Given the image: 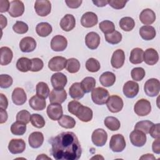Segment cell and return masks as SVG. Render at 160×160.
I'll return each instance as SVG.
<instances>
[{
    "label": "cell",
    "instance_id": "6da1fadb",
    "mask_svg": "<svg viewBox=\"0 0 160 160\" xmlns=\"http://www.w3.org/2000/svg\"><path fill=\"white\" fill-rule=\"evenodd\" d=\"M51 154L57 160H78L82 154L81 144L76 135L63 132L51 139Z\"/></svg>",
    "mask_w": 160,
    "mask_h": 160
},
{
    "label": "cell",
    "instance_id": "7a4b0ae2",
    "mask_svg": "<svg viewBox=\"0 0 160 160\" xmlns=\"http://www.w3.org/2000/svg\"><path fill=\"white\" fill-rule=\"evenodd\" d=\"M109 96L108 91L101 87L94 88L91 91V99L93 102L98 105L106 104Z\"/></svg>",
    "mask_w": 160,
    "mask_h": 160
},
{
    "label": "cell",
    "instance_id": "3957f363",
    "mask_svg": "<svg viewBox=\"0 0 160 160\" xmlns=\"http://www.w3.org/2000/svg\"><path fill=\"white\" fill-rule=\"evenodd\" d=\"M126 145L125 139L122 134H116L111 136L109 141V148L113 152H122L125 149Z\"/></svg>",
    "mask_w": 160,
    "mask_h": 160
},
{
    "label": "cell",
    "instance_id": "277c9868",
    "mask_svg": "<svg viewBox=\"0 0 160 160\" xmlns=\"http://www.w3.org/2000/svg\"><path fill=\"white\" fill-rule=\"evenodd\" d=\"M144 90L146 94L149 97H155L158 95L160 90V82L158 79L151 78L144 84Z\"/></svg>",
    "mask_w": 160,
    "mask_h": 160
},
{
    "label": "cell",
    "instance_id": "5b68a950",
    "mask_svg": "<svg viewBox=\"0 0 160 160\" xmlns=\"http://www.w3.org/2000/svg\"><path fill=\"white\" fill-rule=\"evenodd\" d=\"M134 111L135 113L139 116H147L151 111V103L146 99H141L134 104Z\"/></svg>",
    "mask_w": 160,
    "mask_h": 160
},
{
    "label": "cell",
    "instance_id": "8992f818",
    "mask_svg": "<svg viewBox=\"0 0 160 160\" xmlns=\"http://www.w3.org/2000/svg\"><path fill=\"white\" fill-rule=\"evenodd\" d=\"M107 107L109 111L112 113H116L121 111L123 108V101L122 98L117 95L110 96L106 102Z\"/></svg>",
    "mask_w": 160,
    "mask_h": 160
},
{
    "label": "cell",
    "instance_id": "52a82bcc",
    "mask_svg": "<svg viewBox=\"0 0 160 160\" xmlns=\"http://www.w3.org/2000/svg\"><path fill=\"white\" fill-rule=\"evenodd\" d=\"M108 139V134L105 130L101 128L95 129L91 135V140L93 144L98 147L105 145Z\"/></svg>",
    "mask_w": 160,
    "mask_h": 160
},
{
    "label": "cell",
    "instance_id": "ba28073f",
    "mask_svg": "<svg viewBox=\"0 0 160 160\" xmlns=\"http://www.w3.org/2000/svg\"><path fill=\"white\" fill-rule=\"evenodd\" d=\"M34 9L38 15L46 16L51 12V4L48 0H38L35 2Z\"/></svg>",
    "mask_w": 160,
    "mask_h": 160
},
{
    "label": "cell",
    "instance_id": "9c48e42d",
    "mask_svg": "<svg viewBox=\"0 0 160 160\" xmlns=\"http://www.w3.org/2000/svg\"><path fill=\"white\" fill-rule=\"evenodd\" d=\"M62 108L60 104L51 103L47 108V114L52 121H58L62 116Z\"/></svg>",
    "mask_w": 160,
    "mask_h": 160
},
{
    "label": "cell",
    "instance_id": "30bf717a",
    "mask_svg": "<svg viewBox=\"0 0 160 160\" xmlns=\"http://www.w3.org/2000/svg\"><path fill=\"white\" fill-rule=\"evenodd\" d=\"M129 139L132 144L136 147H142L146 142V134L138 129H134L131 132Z\"/></svg>",
    "mask_w": 160,
    "mask_h": 160
},
{
    "label": "cell",
    "instance_id": "8fae6325",
    "mask_svg": "<svg viewBox=\"0 0 160 160\" xmlns=\"http://www.w3.org/2000/svg\"><path fill=\"white\" fill-rule=\"evenodd\" d=\"M74 115L81 121L87 122L92 120L93 113L91 108L88 106H84L81 104Z\"/></svg>",
    "mask_w": 160,
    "mask_h": 160
},
{
    "label": "cell",
    "instance_id": "7c38bea8",
    "mask_svg": "<svg viewBox=\"0 0 160 160\" xmlns=\"http://www.w3.org/2000/svg\"><path fill=\"white\" fill-rule=\"evenodd\" d=\"M67 59L62 56H54L48 62V68L52 71H61L66 68Z\"/></svg>",
    "mask_w": 160,
    "mask_h": 160
},
{
    "label": "cell",
    "instance_id": "4fadbf2b",
    "mask_svg": "<svg viewBox=\"0 0 160 160\" xmlns=\"http://www.w3.org/2000/svg\"><path fill=\"white\" fill-rule=\"evenodd\" d=\"M68 46V41L65 37L61 35L54 36L51 41V48L54 51H63Z\"/></svg>",
    "mask_w": 160,
    "mask_h": 160
},
{
    "label": "cell",
    "instance_id": "5bb4252c",
    "mask_svg": "<svg viewBox=\"0 0 160 160\" xmlns=\"http://www.w3.org/2000/svg\"><path fill=\"white\" fill-rule=\"evenodd\" d=\"M139 84L133 81H127L123 86L122 91L124 96L128 98H134L139 92Z\"/></svg>",
    "mask_w": 160,
    "mask_h": 160
},
{
    "label": "cell",
    "instance_id": "9a60e30c",
    "mask_svg": "<svg viewBox=\"0 0 160 160\" xmlns=\"http://www.w3.org/2000/svg\"><path fill=\"white\" fill-rule=\"evenodd\" d=\"M24 11V5L22 1L19 0H14L10 2V7L8 12L11 17H19L22 15Z\"/></svg>",
    "mask_w": 160,
    "mask_h": 160
},
{
    "label": "cell",
    "instance_id": "2e32d148",
    "mask_svg": "<svg viewBox=\"0 0 160 160\" xmlns=\"http://www.w3.org/2000/svg\"><path fill=\"white\" fill-rule=\"evenodd\" d=\"M67 77L61 72H56L51 78V84L54 89H62L67 84Z\"/></svg>",
    "mask_w": 160,
    "mask_h": 160
},
{
    "label": "cell",
    "instance_id": "e0dca14e",
    "mask_svg": "<svg viewBox=\"0 0 160 160\" xmlns=\"http://www.w3.org/2000/svg\"><path fill=\"white\" fill-rule=\"evenodd\" d=\"M25 148L26 143L22 139H12L8 144V149L13 154L22 153L25 150Z\"/></svg>",
    "mask_w": 160,
    "mask_h": 160
},
{
    "label": "cell",
    "instance_id": "ac0fdd59",
    "mask_svg": "<svg viewBox=\"0 0 160 160\" xmlns=\"http://www.w3.org/2000/svg\"><path fill=\"white\" fill-rule=\"evenodd\" d=\"M67 98V92L66 91L62 89H53L49 95V99L51 103H57L61 104L65 101Z\"/></svg>",
    "mask_w": 160,
    "mask_h": 160
},
{
    "label": "cell",
    "instance_id": "d6986e66",
    "mask_svg": "<svg viewBox=\"0 0 160 160\" xmlns=\"http://www.w3.org/2000/svg\"><path fill=\"white\" fill-rule=\"evenodd\" d=\"M98 22L97 15L93 12H86L81 17V23L84 28H92Z\"/></svg>",
    "mask_w": 160,
    "mask_h": 160
},
{
    "label": "cell",
    "instance_id": "ffe728a7",
    "mask_svg": "<svg viewBox=\"0 0 160 160\" xmlns=\"http://www.w3.org/2000/svg\"><path fill=\"white\" fill-rule=\"evenodd\" d=\"M36 48V40L29 36L23 38L19 42V48L23 52H30L33 51Z\"/></svg>",
    "mask_w": 160,
    "mask_h": 160
},
{
    "label": "cell",
    "instance_id": "44dd1931",
    "mask_svg": "<svg viewBox=\"0 0 160 160\" xmlns=\"http://www.w3.org/2000/svg\"><path fill=\"white\" fill-rule=\"evenodd\" d=\"M27 100V96L24 90L21 88H16L12 93V101L15 105L21 106Z\"/></svg>",
    "mask_w": 160,
    "mask_h": 160
},
{
    "label": "cell",
    "instance_id": "7402d4cb",
    "mask_svg": "<svg viewBox=\"0 0 160 160\" xmlns=\"http://www.w3.org/2000/svg\"><path fill=\"white\" fill-rule=\"evenodd\" d=\"M125 61V54L124 52L122 49H117L116 50L111 58V62L112 66L115 69H119L121 68Z\"/></svg>",
    "mask_w": 160,
    "mask_h": 160
},
{
    "label": "cell",
    "instance_id": "603a6c76",
    "mask_svg": "<svg viewBox=\"0 0 160 160\" xmlns=\"http://www.w3.org/2000/svg\"><path fill=\"white\" fill-rule=\"evenodd\" d=\"M159 60V54L156 50L153 48H148L143 54V61L146 64L152 66L156 64Z\"/></svg>",
    "mask_w": 160,
    "mask_h": 160
},
{
    "label": "cell",
    "instance_id": "cb8c5ba5",
    "mask_svg": "<svg viewBox=\"0 0 160 160\" xmlns=\"http://www.w3.org/2000/svg\"><path fill=\"white\" fill-rule=\"evenodd\" d=\"M85 43L90 49H96L100 44V36L95 32L88 33L85 37Z\"/></svg>",
    "mask_w": 160,
    "mask_h": 160
},
{
    "label": "cell",
    "instance_id": "d4e9b609",
    "mask_svg": "<svg viewBox=\"0 0 160 160\" xmlns=\"http://www.w3.org/2000/svg\"><path fill=\"white\" fill-rule=\"evenodd\" d=\"M76 26V19L73 15L70 14H66L60 21V27L66 32L70 31L74 28Z\"/></svg>",
    "mask_w": 160,
    "mask_h": 160
},
{
    "label": "cell",
    "instance_id": "484cf974",
    "mask_svg": "<svg viewBox=\"0 0 160 160\" xmlns=\"http://www.w3.org/2000/svg\"><path fill=\"white\" fill-rule=\"evenodd\" d=\"M44 142V136L41 132L35 131L32 132L28 137V142L32 148H39Z\"/></svg>",
    "mask_w": 160,
    "mask_h": 160
},
{
    "label": "cell",
    "instance_id": "4316f807",
    "mask_svg": "<svg viewBox=\"0 0 160 160\" xmlns=\"http://www.w3.org/2000/svg\"><path fill=\"white\" fill-rule=\"evenodd\" d=\"M139 19L142 24L149 26L155 21L156 14L151 9H143L140 13Z\"/></svg>",
    "mask_w": 160,
    "mask_h": 160
},
{
    "label": "cell",
    "instance_id": "83f0119b",
    "mask_svg": "<svg viewBox=\"0 0 160 160\" xmlns=\"http://www.w3.org/2000/svg\"><path fill=\"white\" fill-rule=\"evenodd\" d=\"M29 104L30 107L35 111H42L44 109L46 106V99L36 94L30 98L29 100Z\"/></svg>",
    "mask_w": 160,
    "mask_h": 160
},
{
    "label": "cell",
    "instance_id": "f1b7e54d",
    "mask_svg": "<svg viewBox=\"0 0 160 160\" xmlns=\"http://www.w3.org/2000/svg\"><path fill=\"white\" fill-rule=\"evenodd\" d=\"M139 35L143 39L146 41H150L155 38L156 31L153 26L144 25L139 29Z\"/></svg>",
    "mask_w": 160,
    "mask_h": 160
},
{
    "label": "cell",
    "instance_id": "f546056e",
    "mask_svg": "<svg viewBox=\"0 0 160 160\" xmlns=\"http://www.w3.org/2000/svg\"><path fill=\"white\" fill-rule=\"evenodd\" d=\"M69 93L72 99L78 100L81 99L84 96L85 92L83 91L80 82H74L69 88Z\"/></svg>",
    "mask_w": 160,
    "mask_h": 160
},
{
    "label": "cell",
    "instance_id": "4dcf8cb0",
    "mask_svg": "<svg viewBox=\"0 0 160 160\" xmlns=\"http://www.w3.org/2000/svg\"><path fill=\"white\" fill-rule=\"evenodd\" d=\"M1 52V65L6 66L9 64L12 59L13 53L12 50L6 46H3L0 48Z\"/></svg>",
    "mask_w": 160,
    "mask_h": 160
},
{
    "label": "cell",
    "instance_id": "1f68e13d",
    "mask_svg": "<svg viewBox=\"0 0 160 160\" xmlns=\"http://www.w3.org/2000/svg\"><path fill=\"white\" fill-rule=\"evenodd\" d=\"M116 81L115 74L110 71L103 72L99 77V82L104 87H110L112 86Z\"/></svg>",
    "mask_w": 160,
    "mask_h": 160
},
{
    "label": "cell",
    "instance_id": "d6a6232c",
    "mask_svg": "<svg viewBox=\"0 0 160 160\" xmlns=\"http://www.w3.org/2000/svg\"><path fill=\"white\" fill-rule=\"evenodd\" d=\"M52 31L51 25L46 22H40L36 27V31L38 35L43 38L49 36L52 32Z\"/></svg>",
    "mask_w": 160,
    "mask_h": 160
},
{
    "label": "cell",
    "instance_id": "836d02e7",
    "mask_svg": "<svg viewBox=\"0 0 160 160\" xmlns=\"http://www.w3.org/2000/svg\"><path fill=\"white\" fill-rule=\"evenodd\" d=\"M144 51L141 48H136L131 50L129 61L134 64H140L143 61Z\"/></svg>",
    "mask_w": 160,
    "mask_h": 160
},
{
    "label": "cell",
    "instance_id": "e575fe53",
    "mask_svg": "<svg viewBox=\"0 0 160 160\" xmlns=\"http://www.w3.org/2000/svg\"><path fill=\"white\" fill-rule=\"evenodd\" d=\"M31 59L26 57H22L18 59L16 62V68L21 72H26L31 70Z\"/></svg>",
    "mask_w": 160,
    "mask_h": 160
},
{
    "label": "cell",
    "instance_id": "d590c367",
    "mask_svg": "<svg viewBox=\"0 0 160 160\" xmlns=\"http://www.w3.org/2000/svg\"><path fill=\"white\" fill-rule=\"evenodd\" d=\"M104 125L112 131H118L121 126L120 121L115 117L108 116L104 121Z\"/></svg>",
    "mask_w": 160,
    "mask_h": 160
},
{
    "label": "cell",
    "instance_id": "8d00e7d4",
    "mask_svg": "<svg viewBox=\"0 0 160 160\" xmlns=\"http://www.w3.org/2000/svg\"><path fill=\"white\" fill-rule=\"evenodd\" d=\"M119 27L124 31H131L135 26L134 20L131 17H124L119 21Z\"/></svg>",
    "mask_w": 160,
    "mask_h": 160
},
{
    "label": "cell",
    "instance_id": "74e56055",
    "mask_svg": "<svg viewBox=\"0 0 160 160\" xmlns=\"http://www.w3.org/2000/svg\"><path fill=\"white\" fill-rule=\"evenodd\" d=\"M26 131V124L20 121H16L11 126V132L16 136H22Z\"/></svg>",
    "mask_w": 160,
    "mask_h": 160
},
{
    "label": "cell",
    "instance_id": "f35d334b",
    "mask_svg": "<svg viewBox=\"0 0 160 160\" xmlns=\"http://www.w3.org/2000/svg\"><path fill=\"white\" fill-rule=\"evenodd\" d=\"M59 124L66 129H72L76 125V121L73 118L68 115H62L58 120Z\"/></svg>",
    "mask_w": 160,
    "mask_h": 160
},
{
    "label": "cell",
    "instance_id": "ab89813d",
    "mask_svg": "<svg viewBox=\"0 0 160 160\" xmlns=\"http://www.w3.org/2000/svg\"><path fill=\"white\" fill-rule=\"evenodd\" d=\"M81 85L84 92L88 93L95 88L96 80L92 77H86L82 80Z\"/></svg>",
    "mask_w": 160,
    "mask_h": 160
},
{
    "label": "cell",
    "instance_id": "60d3db41",
    "mask_svg": "<svg viewBox=\"0 0 160 160\" xmlns=\"http://www.w3.org/2000/svg\"><path fill=\"white\" fill-rule=\"evenodd\" d=\"M36 94L44 99H46L49 95L50 90L48 85L44 82H39L37 84L36 88Z\"/></svg>",
    "mask_w": 160,
    "mask_h": 160
},
{
    "label": "cell",
    "instance_id": "b9f144b4",
    "mask_svg": "<svg viewBox=\"0 0 160 160\" xmlns=\"http://www.w3.org/2000/svg\"><path fill=\"white\" fill-rule=\"evenodd\" d=\"M66 69L70 73H76L80 69V62L76 58H69L67 59Z\"/></svg>",
    "mask_w": 160,
    "mask_h": 160
},
{
    "label": "cell",
    "instance_id": "7bdbcfd3",
    "mask_svg": "<svg viewBox=\"0 0 160 160\" xmlns=\"http://www.w3.org/2000/svg\"><path fill=\"white\" fill-rule=\"evenodd\" d=\"M104 36L106 41L111 44H117L122 40L121 34L116 30L111 33L105 34Z\"/></svg>",
    "mask_w": 160,
    "mask_h": 160
},
{
    "label": "cell",
    "instance_id": "ee69618b",
    "mask_svg": "<svg viewBox=\"0 0 160 160\" xmlns=\"http://www.w3.org/2000/svg\"><path fill=\"white\" fill-rule=\"evenodd\" d=\"M99 28L104 35L111 33L115 31L114 24L112 21L108 20L101 21L99 24Z\"/></svg>",
    "mask_w": 160,
    "mask_h": 160
},
{
    "label": "cell",
    "instance_id": "f6af8a7d",
    "mask_svg": "<svg viewBox=\"0 0 160 160\" xmlns=\"http://www.w3.org/2000/svg\"><path fill=\"white\" fill-rule=\"evenodd\" d=\"M101 68L99 62L95 58H91L88 59L86 62V68L91 72H98Z\"/></svg>",
    "mask_w": 160,
    "mask_h": 160
},
{
    "label": "cell",
    "instance_id": "bcb514c9",
    "mask_svg": "<svg viewBox=\"0 0 160 160\" xmlns=\"http://www.w3.org/2000/svg\"><path fill=\"white\" fill-rule=\"evenodd\" d=\"M153 124L154 123L148 120L141 121L136 124L134 126V129H138L143 132L145 134H148L150 128Z\"/></svg>",
    "mask_w": 160,
    "mask_h": 160
},
{
    "label": "cell",
    "instance_id": "7dc6e473",
    "mask_svg": "<svg viewBox=\"0 0 160 160\" xmlns=\"http://www.w3.org/2000/svg\"><path fill=\"white\" fill-rule=\"evenodd\" d=\"M32 125L36 128H42L45 126V120L44 118L39 114H32L31 118Z\"/></svg>",
    "mask_w": 160,
    "mask_h": 160
},
{
    "label": "cell",
    "instance_id": "c3c4849f",
    "mask_svg": "<svg viewBox=\"0 0 160 160\" xmlns=\"http://www.w3.org/2000/svg\"><path fill=\"white\" fill-rule=\"evenodd\" d=\"M146 72L144 69L141 67L134 68L131 70V75L133 80L136 81H141L145 76Z\"/></svg>",
    "mask_w": 160,
    "mask_h": 160
},
{
    "label": "cell",
    "instance_id": "681fc988",
    "mask_svg": "<svg viewBox=\"0 0 160 160\" xmlns=\"http://www.w3.org/2000/svg\"><path fill=\"white\" fill-rule=\"evenodd\" d=\"M28 29L29 28L28 24L24 22L21 21H17L12 26L13 31L16 33L20 34L26 33L28 31Z\"/></svg>",
    "mask_w": 160,
    "mask_h": 160
},
{
    "label": "cell",
    "instance_id": "f907efd6",
    "mask_svg": "<svg viewBox=\"0 0 160 160\" xmlns=\"http://www.w3.org/2000/svg\"><path fill=\"white\" fill-rule=\"evenodd\" d=\"M31 118L30 112L25 109L20 111L16 115V120L25 124H28L31 121Z\"/></svg>",
    "mask_w": 160,
    "mask_h": 160
},
{
    "label": "cell",
    "instance_id": "816d5d0a",
    "mask_svg": "<svg viewBox=\"0 0 160 160\" xmlns=\"http://www.w3.org/2000/svg\"><path fill=\"white\" fill-rule=\"evenodd\" d=\"M13 80L11 76L8 74L0 75V87L1 88H8L12 84Z\"/></svg>",
    "mask_w": 160,
    "mask_h": 160
},
{
    "label": "cell",
    "instance_id": "f5cc1de1",
    "mask_svg": "<svg viewBox=\"0 0 160 160\" xmlns=\"http://www.w3.org/2000/svg\"><path fill=\"white\" fill-rule=\"evenodd\" d=\"M44 66L43 61L38 58H35L31 59V71L32 72H38L41 71Z\"/></svg>",
    "mask_w": 160,
    "mask_h": 160
},
{
    "label": "cell",
    "instance_id": "db71d44e",
    "mask_svg": "<svg viewBox=\"0 0 160 160\" xmlns=\"http://www.w3.org/2000/svg\"><path fill=\"white\" fill-rule=\"evenodd\" d=\"M127 2V1L124 0H110L108 1V4L114 9H121L126 6Z\"/></svg>",
    "mask_w": 160,
    "mask_h": 160
},
{
    "label": "cell",
    "instance_id": "11a10c76",
    "mask_svg": "<svg viewBox=\"0 0 160 160\" xmlns=\"http://www.w3.org/2000/svg\"><path fill=\"white\" fill-rule=\"evenodd\" d=\"M159 129H160V124L158 123L156 124H153L149 129V134L154 139L159 138L160 134H159Z\"/></svg>",
    "mask_w": 160,
    "mask_h": 160
},
{
    "label": "cell",
    "instance_id": "9f6ffc18",
    "mask_svg": "<svg viewBox=\"0 0 160 160\" xmlns=\"http://www.w3.org/2000/svg\"><path fill=\"white\" fill-rule=\"evenodd\" d=\"M65 2L66 4V5L72 9H76L79 8L82 2V1L81 0H66Z\"/></svg>",
    "mask_w": 160,
    "mask_h": 160
},
{
    "label": "cell",
    "instance_id": "6f0895ef",
    "mask_svg": "<svg viewBox=\"0 0 160 160\" xmlns=\"http://www.w3.org/2000/svg\"><path fill=\"white\" fill-rule=\"evenodd\" d=\"M10 7V2L8 0H0V12H5L8 11Z\"/></svg>",
    "mask_w": 160,
    "mask_h": 160
},
{
    "label": "cell",
    "instance_id": "680465c9",
    "mask_svg": "<svg viewBox=\"0 0 160 160\" xmlns=\"http://www.w3.org/2000/svg\"><path fill=\"white\" fill-rule=\"evenodd\" d=\"M0 108L6 109L8 106V101L5 95L2 93L0 94Z\"/></svg>",
    "mask_w": 160,
    "mask_h": 160
},
{
    "label": "cell",
    "instance_id": "91938a15",
    "mask_svg": "<svg viewBox=\"0 0 160 160\" xmlns=\"http://www.w3.org/2000/svg\"><path fill=\"white\" fill-rule=\"evenodd\" d=\"M152 151L156 154H160V139L159 138L156 139L152 144Z\"/></svg>",
    "mask_w": 160,
    "mask_h": 160
},
{
    "label": "cell",
    "instance_id": "94428289",
    "mask_svg": "<svg viewBox=\"0 0 160 160\" xmlns=\"http://www.w3.org/2000/svg\"><path fill=\"white\" fill-rule=\"evenodd\" d=\"M0 114H1V119H0V123L3 124L6 122L8 119V113L6 111V109H3L0 108Z\"/></svg>",
    "mask_w": 160,
    "mask_h": 160
},
{
    "label": "cell",
    "instance_id": "6125c7cd",
    "mask_svg": "<svg viewBox=\"0 0 160 160\" xmlns=\"http://www.w3.org/2000/svg\"><path fill=\"white\" fill-rule=\"evenodd\" d=\"M92 2L94 5L98 7H104L108 4V1L102 0V1H92Z\"/></svg>",
    "mask_w": 160,
    "mask_h": 160
},
{
    "label": "cell",
    "instance_id": "be15d7a7",
    "mask_svg": "<svg viewBox=\"0 0 160 160\" xmlns=\"http://www.w3.org/2000/svg\"><path fill=\"white\" fill-rule=\"evenodd\" d=\"M0 23H1V27L2 29L6 28L7 26V23H8L7 18L2 14L0 15Z\"/></svg>",
    "mask_w": 160,
    "mask_h": 160
},
{
    "label": "cell",
    "instance_id": "e7e4bbea",
    "mask_svg": "<svg viewBox=\"0 0 160 160\" xmlns=\"http://www.w3.org/2000/svg\"><path fill=\"white\" fill-rule=\"evenodd\" d=\"M139 159H156V158L152 154H146L142 156Z\"/></svg>",
    "mask_w": 160,
    "mask_h": 160
},
{
    "label": "cell",
    "instance_id": "03108f58",
    "mask_svg": "<svg viewBox=\"0 0 160 160\" xmlns=\"http://www.w3.org/2000/svg\"><path fill=\"white\" fill-rule=\"evenodd\" d=\"M51 159L50 158L48 157L46 154H40L39 156H38L37 158H36V159Z\"/></svg>",
    "mask_w": 160,
    "mask_h": 160
}]
</instances>
